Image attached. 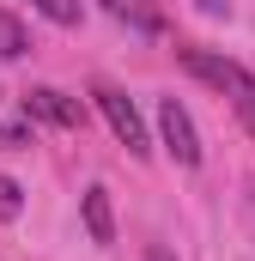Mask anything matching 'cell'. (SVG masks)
Listing matches in <instances>:
<instances>
[{"mask_svg": "<svg viewBox=\"0 0 255 261\" xmlns=\"http://www.w3.org/2000/svg\"><path fill=\"white\" fill-rule=\"evenodd\" d=\"M176 61L189 67L194 79H207V85H213V91L231 103V116H237V122L255 134V79L243 73V67H237V61H225V55H213V49H183Z\"/></svg>", "mask_w": 255, "mask_h": 261, "instance_id": "1", "label": "cell"}, {"mask_svg": "<svg viewBox=\"0 0 255 261\" xmlns=\"http://www.w3.org/2000/svg\"><path fill=\"white\" fill-rule=\"evenodd\" d=\"M91 97H97V110H104V122H110V134L122 140L128 152H134V158H146V152H152V140H146V122H140L134 97H128V91H116V85H97Z\"/></svg>", "mask_w": 255, "mask_h": 261, "instance_id": "2", "label": "cell"}, {"mask_svg": "<svg viewBox=\"0 0 255 261\" xmlns=\"http://www.w3.org/2000/svg\"><path fill=\"white\" fill-rule=\"evenodd\" d=\"M158 134H164V152H170L183 170L200 164V134H194V116L176 103V97H164V103H158Z\"/></svg>", "mask_w": 255, "mask_h": 261, "instance_id": "3", "label": "cell"}, {"mask_svg": "<svg viewBox=\"0 0 255 261\" xmlns=\"http://www.w3.org/2000/svg\"><path fill=\"white\" fill-rule=\"evenodd\" d=\"M24 116H31V122H49V128H79V122H85L79 97H67L55 85H31V91H24Z\"/></svg>", "mask_w": 255, "mask_h": 261, "instance_id": "4", "label": "cell"}, {"mask_svg": "<svg viewBox=\"0 0 255 261\" xmlns=\"http://www.w3.org/2000/svg\"><path fill=\"white\" fill-rule=\"evenodd\" d=\"M104 12L122 18L128 31H140V37H158L164 31V6L158 0H104Z\"/></svg>", "mask_w": 255, "mask_h": 261, "instance_id": "5", "label": "cell"}, {"mask_svg": "<svg viewBox=\"0 0 255 261\" xmlns=\"http://www.w3.org/2000/svg\"><path fill=\"white\" fill-rule=\"evenodd\" d=\"M85 237L91 243H116V213H110V189L104 182L85 189Z\"/></svg>", "mask_w": 255, "mask_h": 261, "instance_id": "6", "label": "cell"}, {"mask_svg": "<svg viewBox=\"0 0 255 261\" xmlns=\"http://www.w3.org/2000/svg\"><path fill=\"white\" fill-rule=\"evenodd\" d=\"M24 49H31V37H24L18 12H0V61H18Z\"/></svg>", "mask_w": 255, "mask_h": 261, "instance_id": "7", "label": "cell"}, {"mask_svg": "<svg viewBox=\"0 0 255 261\" xmlns=\"http://www.w3.org/2000/svg\"><path fill=\"white\" fill-rule=\"evenodd\" d=\"M31 6H37L49 24H61V31H73V24H79V0H31Z\"/></svg>", "mask_w": 255, "mask_h": 261, "instance_id": "8", "label": "cell"}, {"mask_svg": "<svg viewBox=\"0 0 255 261\" xmlns=\"http://www.w3.org/2000/svg\"><path fill=\"white\" fill-rule=\"evenodd\" d=\"M18 206H24L18 182H12V176H0V219H18Z\"/></svg>", "mask_w": 255, "mask_h": 261, "instance_id": "9", "label": "cell"}, {"mask_svg": "<svg viewBox=\"0 0 255 261\" xmlns=\"http://www.w3.org/2000/svg\"><path fill=\"white\" fill-rule=\"evenodd\" d=\"M0 146H31V134L18 128V122H0Z\"/></svg>", "mask_w": 255, "mask_h": 261, "instance_id": "10", "label": "cell"}, {"mask_svg": "<svg viewBox=\"0 0 255 261\" xmlns=\"http://www.w3.org/2000/svg\"><path fill=\"white\" fill-rule=\"evenodd\" d=\"M194 6H200L207 18H225V12H231V0H194Z\"/></svg>", "mask_w": 255, "mask_h": 261, "instance_id": "11", "label": "cell"}]
</instances>
